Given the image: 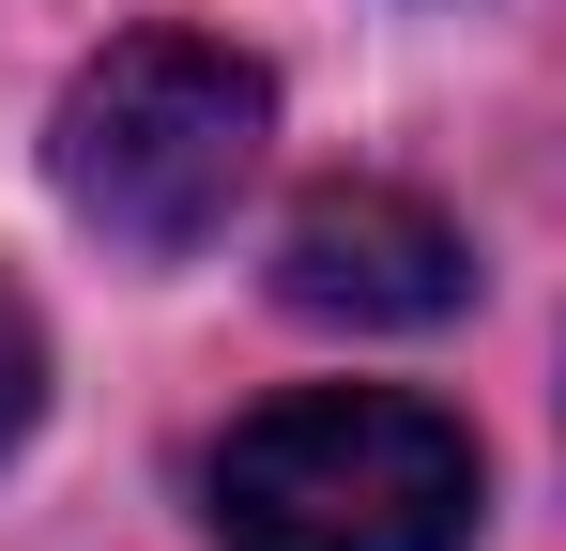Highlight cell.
<instances>
[{
  "mask_svg": "<svg viewBox=\"0 0 566 551\" xmlns=\"http://www.w3.org/2000/svg\"><path fill=\"white\" fill-rule=\"evenodd\" d=\"M490 521L474 429L398 383H306L214 445V537L230 551H460Z\"/></svg>",
  "mask_w": 566,
  "mask_h": 551,
  "instance_id": "cell-1",
  "label": "cell"
},
{
  "mask_svg": "<svg viewBox=\"0 0 566 551\" xmlns=\"http://www.w3.org/2000/svg\"><path fill=\"white\" fill-rule=\"evenodd\" d=\"M261 138H276V92H261L245 46H214V31H123L93 77L62 92L46 184H62L77 230L138 246V261H185V246L230 230Z\"/></svg>",
  "mask_w": 566,
  "mask_h": 551,
  "instance_id": "cell-2",
  "label": "cell"
},
{
  "mask_svg": "<svg viewBox=\"0 0 566 551\" xmlns=\"http://www.w3.org/2000/svg\"><path fill=\"white\" fill-rule=\"evenodd\" d=\"M474 291V246L413 199V184H322L276 230V306L291 322H353V337H413Z\"/></svg>",
  "mask_w": 566,
  "mask_h": 551,
  "instance_id": "cell-3",
  "label": "cell"
},
{
  "mask_svg": "<svg viewBox=\"0 0 566 551\" xmlns=\"http://www.w3.org/2000/svg\"><path fill=\"white\" fill-rule=\"evenodd\" d=\"M31 414H46V337H31V291L0 276V459H15Z\"/></svg>",
  "mask_w": 566,
  "mask_h": 551,
  "instance_id": "cell-4",
  "label": "cell"
}]
</instances>
